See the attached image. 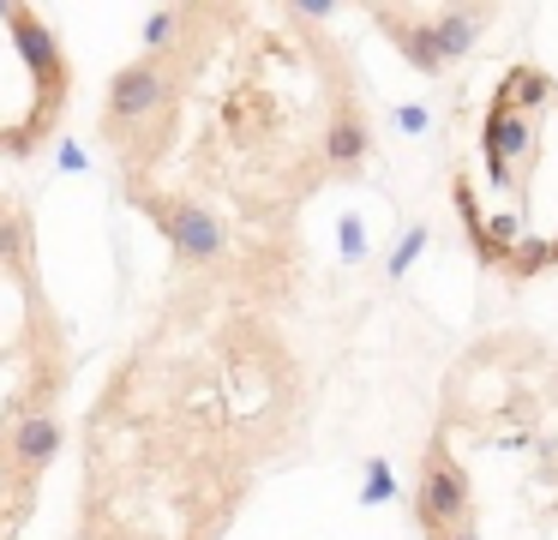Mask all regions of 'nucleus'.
Returning <instances> with one entry per match:
<instances>
[{"label": "nucleus", "instance_id": "nucleus-5", "mask_svg": "<svg viewBox=\"0 0 558 540\" xmlns=\"http://www.w3.org/2000/svg\"><path fill=\"white\" fill-rule=\"evenodd\" d=\"M366 151H373V127H366L361 115H337L325 127V168H337V175H354V168L366 163Z\"/></svg>", "mask_w": 558, "mask_h": 540}, {"label": "nucleus", "instance_id": "nucleus-12", "mask_svg": "<svg viewBox=\"0 0 558 540\" xmlns=\"http://www.w3.org/2000/svg\"><path fill=\"white\" fill-rule=\"evenodd\" d=\"M397 120H402V132H426V108L421 103H402Z\"/></svg>", "mask_w": 558, "mask_h": 540}, {"label": "nucleus", "instance_id": "nucleus-15", "mask_svg": "<svg viewBox=\"0 0 558 540\" xmlns=\"http://www.w3.org/2000/svg\"><path fill=\"white\" fill-rule=\"evenodd\" d=\"M438 540H481V523H457L450 535H438Z\"/></svg>", "mask_w": 558, "mask_h": 540}, {"label": "nucleus", "instance_id": "nucleus-8", "mask_svg": "<svg viewBox=\"0 0 558 540\" xmlns=\"http://www.w3.org/2000/svg\"><path fill=\"white\" fill-rule=\"evenodd\" d=\"M421 252H426V228H421V223H414V228H409V235H402V240H397V247H390V259H385V271H390V276H402V271H409V264H414V259H421Z\"/></svg>", "mask_w": 558, "mask_h": 540}, {"label": "nucleus", "instance_id": "nucleus-11", "mask_svg": "<svg viewBox=\"0 0 558 540\" xmlns=\"http://www.w3.org/2000/svg\"><path fill=\"white\" fill-rule=\"evenodd\" d=\"M342 252H349V259H361V252H366V228L361 223H342Z\"/></svg>", "mask_w": 558, "mask_h": 540}, {"label": "nucleus", "instance_id": "nucleus-6", "mask_svg": "<svg viewBox=\"0 0 558 540\" xmlns=\"http://www.w3.org/2000/svg\"><path fill=\"white\" fill-rule=\"evenodd\" d=\"M54 456H61V420L54 415H25L19 420L13 427V463L37 475V468L54 463Z\"/></svg>", "mask_w": 558, "mask_h": 540}, {"label": "nucleus", "instance_id": "nucleus-9", "mask_svg": "<svg viewBox=\"0 0 558 540\" xmlns=\"http://www.w3.org/2000/svg\"><path fill=\"white\" fill-rule=\"evenodd\" d=\"M385 499H397V475H390V463H366V487H361V504H385Z\"/></svg>", "mask_w": 558, "mask_h": 540}, {"label": "nucleus", "instance_id": "nucleus-13", "mask_svg": "<svg viewBox=\"0 0 558 540\" xmlns=\"http://www.w3.org/2000/svg\"><path fill=\"white\" fill-rule=\"evenodd\" d=\"M294 19H337V7H330V0H301Z\"/></svg>", "mask_w": 558, "mask_h": 540}, {"label": "nucleus", "instance_id": "nucleus-1", "mask_svg": "<svg viewBox=\"0 0 558 540\" xmlns=\"http://www.w3.org/2000/svg\"><path fill=\"white\" fill-rule=\"evenodd\" d=\"M414 516H421L426 540L450 535L457 523H474V499H469V475L450 463L445 444H433L421 463V487H414Z\"/></svg>", "mask_w": 558, "mask_h": 540}, {"label": "nucleus", "instance_id": "nucleus-10", "mask_svg": "<svg viewBox=\"0 0 558 540\" xmlns=\"http://www.w3.org/2000/svg\"><path fill=\"white\" fill-rule=\"evenodd\" d=\"M25 252H31V228L19 216H7L0 223V259H25Z\"/></svg>", "mask_w": 558, "mask_h": 540}, {"label": "nucleus", "instance_id": "nucleus-14", "mask_svg": "<svg viewBox=\"0 0 558 540\" xmlns=\"http://www.w3.org/2000/svg\"><path fill=\"white\" fill-rule=\"evenodd\" d=\"M61 163H66V168H73V175H78V168H85V151H78L73 139H61Z\"/></svg>", "mask_w": 558, "mask_h": 540}, {"label": "nucleus", "instance_id": "nucleus-7", "mask_svg": "<svg viewBox=\"0 0 558 540\" xmlns=\"http://www.w3.org/2000/svg\"><path fill=\"white\" fill-rule=\"evenodd\" d=\"M181 24H186V12H174V7L150 12V19H145V43L157 48V55H169V48L181 43Z\"/></svg>", "mask_w": 558, "mask_h": 540}, {"label": "nucleus", "instance_id": "nucleus-3", "mask_svg": "<svg viewBox=\"0 0 558 540\" xmlns=\"http://www.w3.org/2000/svg\"><path fill=\"white\" fill-rule=\"evenodd\" d=\"M138 204L157 216V228L169 235V247L181 252L186 264H217L222 252H229V228H222L205 204H169V199H138Z\"/></svg>", "mask_w": 558, "mask_h": 540}, {"label": "nucleus", "instance_id": "nucleus-4", "mask_svg": "<svg viewBox=\"0 0 558 540\" xmlns=\"http://www.w3.org/2000/svg\"><path fill=\"white\" fill-rule=\"evenodd\" d=\"M486 19H493L486 7H445V12H433V19H414V24H421V43H426V55H433V67L445 72L481 43Z\"/></svg>", "mask_w": 558, "mask_h": 540}, {"label": "nucleus", "instance_id": "nucleus-2", "mask_svg": "<svg viewBox=\"0 0 558 540\" xmlns=\"http://www.w3.org/2000/svg\"><path fill=\"white\" fill-rule=\"evenodd\" d=\"M174 96V72L162 60H133L109 79V96H102V127L109 132H133L138 120H150L157 108H169Z\"/></svg>", "mask_w": 558, "mask_h": 540}]
</instances>
